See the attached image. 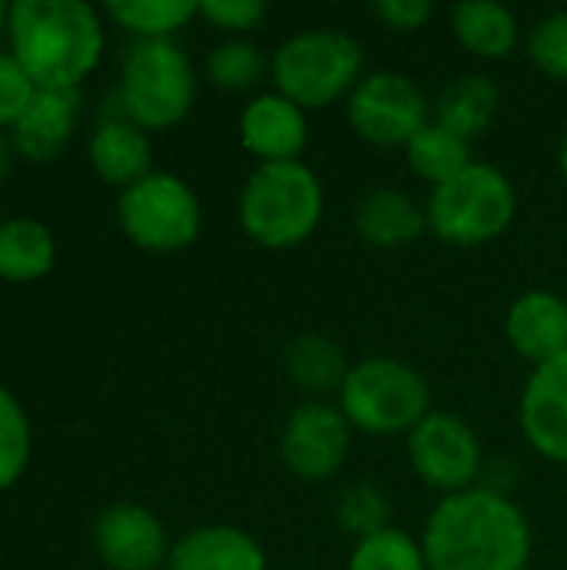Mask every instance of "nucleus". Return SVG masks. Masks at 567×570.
Wrapping results in <instances>:
<instances>
[{
  "label": "nucleus",
  "mask_w": 567,
  "mask_h": 570,
  "mask_svg": "<svg viewBox=\"0 0 567 570\" xmlns=\"http://www.w3.org/2000/svg\"><path fill=\"white\" fill-rule=\"evenodd\" d=\"M421 548L428 570H528L535 531L515 498L478 484L431 508Z\"/></svg>",
  "instance_id": "obj_1"
},
{
  "label": "nucleus",
  "mask_w": 567,
  "mask_h": 570,
  "mask_svg": "<svg viewBox=\"0 0 567 570\" xmlns=\"http://www.w3.org/2000/svg\"><path fill=\"white\" fill-rule=\"evenodd\" d=\"M7 23L13 57L37 87H77L100 60L104 30L84 0H17Z\"/></svg>",
  "instance_id": "obj_2"
},
{
  "label": "nucleus",
  "mask_w": 567,
  "mask_h": 570,
  "mask_svg": "<svg viewBox=\"0 0 567 570\" xmlns=\"http://www.w3.org/2000/svg\"><path fill=\"white\" fill-rule=\"evenodd\" d=\"M324 207V184L304 160L254 164L237 197V220L257 247L294 250L317 234Z\"/></svg>",
  "instance_id": "obj_3"
},
{
  "label": "nucleus",
  "mask_w": 567,
  "mask_h": 570,
  "mask_svg": "<svg viewBox=\"0 0 567 570\" xmlns=\"http://www.w3.org/2000/svg\"><path fill=\"white\" fill-rule=\"evenodd\" d=\"M364 47L338 27H304L271 53V83L301 110L344 104L364 77Z\"/></svg>",
  "instance_id": "obj_4"
},
{
  "label": "nucleus",
  "mask_w": 567,
  "mask_h": 570,
  "mask_svg": "<svg viewBox=\"0 0 567 570\" xmlns=\"http://www.w3.org/2000/svg\"><path fill=\"white\" fill-rule=\"evenodd\" d=\"M424 214L428 230L441 244L485 247L511 230L518 217V190L501 167L475 160L458 177L428 190Z\"/></svg>",
  "instance_id": "obj_5"
},
{
  "label": "nucleus",
  "mask_w": 567,
  "mask_h": 570,
  "mask_svg": "<svg viewBox=\"0 0 567 570\" xmlns=\"http://www.w3.org/2000/svg\"><path fill=\"white\" fill-rule=\"evenodd\" d=\"M334 404L368 438H408L434 411L428 377L398 357L354 361Z\"/></svg>",
  "instance_id": "obj_6"
},
{
  "label": "nucleus",
  "mask_w": 567,
  "mask_h": 570,
  "mask_svg": "<svg viewBox=\"0 0 567 570\" xmlns=\"http://www.w3.org/2000/svg\"><path fill=\"white\" fill-rule=\"evenodd\" d=\"M197 97V73L190 57L174 40H140L120 73V100L127 120L144 130L180 124Z\"/></svg>",
  "instance_id": "obj_7"
},
{
  "label": "nucleus",
  "mask_w": 567,
  "mask_h": 570,
  "mask_svg": "<svg viewBox=\"0 0 567 570\" xmlns=\"http://www.w3.org/2000/svg\"><path fill=\"white\" fill-rule=\"evenodd\" d=\"M117 217L124 234L154 254H174L197 240L201 234V200L194 187L167 170H150L137 184L124 187L117 200Z\"/></svg>",
  "instance_id": "obj_8"
},
{
  "label": "nucleus",
  "mask_w": 567,
  "mask_h": 570,
  "mask_svg": "<svg viewBox=\"0 0 567 570\" xmlns=\"http://www.w3.org/2000/svg\"><path fill=\"white\" fill-rule=\"evenodd\" d=\"M431 114L434 107L424 87L391 67L368 70L344 100V117L354 137L381 150H404Z\"/></svg>",
  "instance_id": "obj_9"
},
{
  "label": "nucleus",
  "mask_w": 567,
  "mask_h": 570,
  "mask_svg": "<svg viewBox=\"0 0 567 570\" xmlns=\"http://www.w3.org/2000/svg\"><path fill=\"white\" fill-rule=\"evenodd\" d=\"M404 444L411 471L428 491L451 498L485 484V448L478 431L465 417L451 411H431L404 438Z\"/></svg>",
  "instance_id": "obj_10"
},
{
  "label": "nucleus",
  "mask_w": 567,
  "mask_h": 570,
  "mask_svg": "<svg viewBox=\"0 0 567 570\" xmlns=\"http://www.w3.org/2000/svg\"><path fill=\"white\" fill-rule=\"evenodd\" d=\"M351 444L354 428L334 401H304L281 428V461L304 484L334 481L351 458Z\"/></svg>",
  "instance_id": "obj_11"
},
{
  "label": "nucleus",
  "mask_w": 567,
  "mask_h": 570,
  "mask_svg": "<svg viewBox=\"0 0 567 570\" xmlns=\"http://www.w3.org/2000/svg\"><path fill=\"white\" fill-rule=\"evenodd\" d=\"M94 548L110 570H157L167 564L174 544L154 511L120 501L94 521Z\"/></svg>",
  "instance_id": "obj_12"
},
{
  "label": "nucleus",
  "mask_w": 567,
  "mask_h": 570,
  "mask_svg": "<svg viewBox=\"0 0 567 570\" xmlns=\"http://www.w3.org/2000/svg\"><path fill=\"white\" fill-rule=\"evenodd\" d=\"M241 147L257 164H284L301 160L311 140V120L307 110H301L291 97L271 90H257L237 120Z\"/></svg>",
  "instance_id": "obj_13"
},
{
  "label": "nucleus",
  "mask_w": 567,
  "mask_h": 570,
  "mask_svg": "<svg viewBox=\"0 0 567 570\" xmlns=\"http://www.w3.org/2000/svg\"><path fill=\"white\" fill-rule=\"evenodd\" d=\"M518 424L538 458L567 468V354L531 367L518 401Z\"/></svg>",
  "instance_id": "obj_14"
},
{
  "label": "nucleus",
  "mask_w": 567,
  "mask_h": 570,
  "mask_svg": "<svg viewBox=\"0 0 567 570\" xmlns=\"http://www.w3.org/2000/svg\"><path fill=\"white\" fill-rule=\"evenodd\" d=\"M505 337L531 367L561 357L567 354V301L545 287L518 294L505 314Z\"/></svg>",
  "instance_id": "obj_15"
},
{
  "label": "nucleus",
  "mask_w": 567,
  "mask_h": 570,
  "mask_svg": "<svg viewBox=\"0 0 567 570\" xmlns=\"http://www.w3.org/2000/svg\"><path fill=\"white\" fill-rule=\"evenodd\" d=\"M354 230L364 244L378 250H401L411 247L428 234V214L424 204L401 190V187H371L358 204H354Z\"/></svg>",
  "instance_id": "obj_16"
},
{
  "label": "nucleus",
  "mask_w": 567,
  "mask_h": 570,
  "mask_svg": "<svg viewBox=\"0 0 567 570\" xmlns=\"http://www.w3.org/2000/svg\"><path fill=\"white\" fill-rule=\"evenodd\" d=\"M264 544L234 524H204L187 531L167 558V570H267Z\"/></svg>",
  "instance_id": "obj_17"
},
{
  "label": "nucleus",
  "mask_w": 567,
  "mask_h": 570,
  "mask_svg": "<svg viewBox=\"0 0 567 570\" xmlns=\"http://www.w3.org/2000/svg\"><path fill=\"white\" fill-rule=\"evenodd\" d=\"M77 107V87H37L23 114L13 120V147L30 160L53 157L74 134Z\"/></svg>",
  "instance_id": "obj_18"
},
{
  "label": "nucleus",
  "mask_w": 567,
  "mask_h": 570,
  "mask_svg": "<svg viewBox=\"0 0 567 570\" xmlns=\"http://www.w3.org/2000/svg\"><path fill=\"white\" fill-rule=\"evenodd\" d=\"M454 40L478 60H505L521 43V20L498 0H465L451 7Z\"/></svg>",
  "instance_id": "obj_19"
},
{
  "label": "nucleus",
  "mask_w": 567,
  "mask_h": 570,
  "mask_svg": "<svg viewBox=\"0 0 567 570\" xmlns=\"http://www.w3.org/2000/svg\"><path fill=\"white\" fill-rule=\"evenodd\" d=\"M284 374L287 381L304 391L311 401H324V394H334L341 391L348 371H351V361L344 354V347L328 337V334H297L294 341H287L284 347Z\"/></svg>",
  "instance_id": "obj_20"
},
{
  "label": "nucleus",
  "mask_w": 567,
  "mask_h": 570,
  "mask_svg": "<svg viewBox=\"0 0 567 570\" xmlns=\"http://www.w3.org/2000/svg\"><path fill=\"white\" fill-rule=\"evenodd\" d=\"M498 110H501L498 83L488 73H461L444 83L431 117L475 144L495 124Z\"/></svg>",
  "instance_id": "obj_21"
},
{
  "label": "nucleus",
  "mask_w": 567,
  "mask_h": 570,
  "mask_svg": "<svg viewBox=\"0 0 567 570\" xmlns=\"http://www.w3.org/2000/svg\"><path fill=\"white\" fill-rule=\"evenodd\" d=\"M90 164L107 184L130 187L150 174V140L134 120H104L90 137Z\"/></svg>",
  "instance_id": "obj_22"
},
{
  "label": "nucleus",
  "mask_w": 567,
  "mask_h": 570,
  "mask_svg": "<svg viewBox=\"0 0 567 570\" xmlns=\"http://www.w3.org/2000/svg\"><path fill=\"white\" fill-rule=\"evenodd\" d=\"M404 160H408L411 174L421 184H428V190H431L475 164V144L431 117L404 147Z\"/></svg>",
  "instance_id": "obj_23"
},
{
  "label": "nucleus",
  "mask_w": 567,
  "mask_h": 570,
  "mask_svg": "<svg viewBox=\"0 0 567 570\" xmlns=\"http://www.w3.org/2000/svg\"><path fill=\"white\" fill-rule=\"evenodd\" d=\"M53 267V234L30 217L0 220V277L33 281Z\"/></svg>",
  "instance_id": "obj_24"
},
{
  "label": "nucleus",
  "mask_w": 567,
  "mask_h": 570,
  "mask_svg": "<svg viewBox=\"0 0 567 570\" xmlns=\"http://www.w3.org/2000/svg\"><path fill=\"white\" fill-rule=\"evenodd\" d=\"M271 77V57L251 37H224L207 53V80L227 94H251Z\"/></svg>",
  "instance_id": "obj_25"
},
{
  "label": "nucleus",
  "mask_w": 567,
  "mask_h": 570,
  "mask_svg": "<svg viewBox=\"0 0 567 570\" xmlns=\"http://www.w3.org/2000/svg\"><path fill=\"white\" fill-rule=\"evenodd\" d=\"M107 13L134 30L140 40H170L184 23L197 17L194 0H110Z\"/></svg>",
  "instance_id": "obj_26"
},
{
  "label": "nucleus",
  "mask_w": 567,
  "mask_h": 570,
  "mask_svg": "<svg viewBox=\"0 0 567 570\" xmlns=\"http://www.w3.org/2000/svg\"><path fill=\"white\" fill-rule=\"evenodd\" d=\"M348 570H428V558L421 538L391 524L351 544Z\"/></svg>",
  "instance_id": "obj_27"
},
{
  "label": "nucleus",
  "mask_w": 567,
  "mask_h": 570,
  "mask_svg": "<svg viewBox=\"0 0 567 570\" xmlns=\"http://www.w3.org/2000/svg\"><path fill=\"white\" fill-rule=\"evenodd\" d=\"M338 528L341 534H348L351 541L371 538L384 528H391V501L381 488L361 481L341 491L338 508H334Z\"/></svg>",
  "instance_id": "obj_28"
},
{
  "label": "nucleus",
  "mask_w": 567,
  "mask_h": 570,
  "mask_svg": "<svg viewBox=\"0 0 567 570\" xmlns=\"http://www.w3.org/2000/svg\"><path fill=\"white\" fill-rule=\"evenodd\" d=\"M30 458V424L10 391L0 387V488H10Z\"/></svg>",
  "instance_id": "obj_29"
},
{
  "label": "nucleus",
  "mask_w": 567,
  "mask_h": 570,
  "mask_svg": "<svg viewBox=\"0 0 567 570\" xmlns=\"http://www.w3.org/2000/svg\"><path fill=\"white\" fill-rule=\"evenodd\" d=\"M525 50L545 77L567 83V10L545 13L525 33Z\"/></svg>",
  "instance_id": "obj_30"
},
{
  "label": "nucleus",
  "mask_w": 567,
  "mask_h": 570,
  "mask_svg": "<svg viewBox=\"0 0 567 570\" xmlns=\"http://www.w3.org/2000/svg\"><path fill=\"white\" fill-rule=\"evenodd\" d=\"M197 17H204L211 27L224 30L227 37H247L257 30L267 17V3L261 0H204L197 3Z\"/></svg>",
  "instance_id": "obj_31"
},
{
  "label": "nucleus",
  "mask_w": 567,
  "mask_h": 570,
  "mask_svg": "<svg viewBox=\"0 0 567 570\" xmlns=\"http://www.w3.org/2000/svg\"><path fill=\"white\" fill-rule=\"evenodd\" d=\"M33 90H37V83L20 67V60L13 53H0V124L13 127V120L30 104Z\"/></svg>",
  "instance_id": "obj_32"
},
{
  "label": "nucleus",
  "mask_w": 567,
  "mask_h": 570,
  "mask_svg": "<svg viewBox=\"0 0 567 570\" xmlns=\"http://www.w3.org/2000/svg\"><path fill=\"white\" fill-rule=\"evenodd\" d=\"M371 10L394 33H414L434 17V7L428 0H378Z\"/></svg>",
  "instance_id": "obj_33"
},
{
  "label": "nucleus",
  "mask_w": 567,
  "mask_h": 570,
  "mask_svg": "<svg viewBox=\"0 0 567 570\" xmlns=\"http://www.w3.org/2000/svg\"><path fill=\"white\" fill-rule=\"evenodd\" d=\"M10 157H13V154H10V140L0 134V180H3L7 170H10Z\"/></svg>",
  "instance_id": "obj_34"
},
{
  "label": "nucleus",
  "mask_w": 567,
  "mask_h": 570,
  "mask_svg": "<svg viewBox=\"0 0 567 570\" xmlns=\"http://www.w3.org/2000/svg\"><path fill=\"white\" fill-rule=\"evenodd\" d=\"M558 170H561V177H565L567 184V130L565 137H561V147H558Z\"/></svg>",
  "instance_id": "obj_35"
},
{
  "label": "nucleus",
  "mask_w": 567,
  "mask_h": 570,
  "mask_svg": "<svg viewBox=\"0 0 567 570\" xmlns=\"http://www.w3.org/2000/svg\"><path fill=\"white\" fill-rule=\"evenodd\" d=\"M7 13H10V7H7V3H0V27H3V20H7Z\"/></svg>",
  "instance_id": "obj_36"
}]
</instances>
